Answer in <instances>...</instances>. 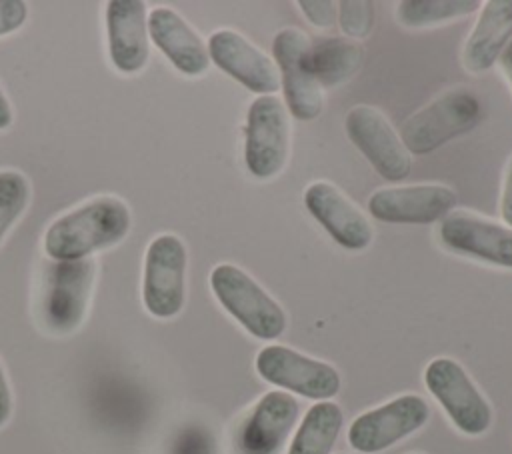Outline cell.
I'll use <instances>...</instances> for the list:
<instances>
[{
	"mask_svg": "<svg viewBox=\"0 0 512 454\" xmlns=\"http://www.w3.org/2000/svg\"><path fill=\"white\" fill-rule=\"evenodd\" d=\"M132 226L130 208L116 196H98L58 216L44 232V252L56 262L86 260L120 244Z\"/></svg>",
	"mask_w": 512,
	"mask_h": 454,
	"instance_id": "1",
	"label": "cell"
},
{
	"mask_svg": "<svg viewBox=\"0 0 512 454\" xmlns=\"http://www.w3.org/2000/svg\"><path fill=\"white\" fill-rule=\"evenodd\" d=\"M94 278L92 258L44 264L36 290V318L44 332L72 334L84 322Z\"/></svg>",
	"mask_w": 512,
	"mask_h": 454,
	"instance_id": "2",
	"label": "cell"
},
{
	"mask_svg": "<svg viewBox=\"0 0 512 454\" xmlns=\"http://www.w3.org/2000/svg\"><path fill=\"white\" fill-rule=\"evenodd\" d=\"M210 288L220 306L254 338L276 340L286 330L282 306L242 268L218 264L210 272Z\"/></svg>",
	"mask_w": 512,
	"mask_h": 454,
	"instance_id": "3",
	"label": "cell"
},
{
	"mask_svg": "<svg viewBox=\"0 0 512 454\" xmlns=\"http://www.w3.org/2000/svg\"><path fill=\"white\" fill-rule=\"evenodd\" d=\"M478 120L480 100L466 88H454L406 118L398 138L408 154L424 156L470 132Z\"/></svg>",
	"mask_w": 512,
	"mask_h": 454,
	"instance_id": "4",
	"label": "cell"
},
{
	"mask_svg": "<svg viewBox=\"0 0 512 454\" xmlns=\"http://www.w3.org/2000/svg\"><path fill=\"white\" fill-rule=\"evenodd\" d=\"M188 252L176 234H158L150 240L142 270V304L154 318L180 314L186 298Z\"/></svg>",
	"mask_w": 512,
	"mask_h": 454,
	"instance_id": "5",
	"label": "cell"
},
{
	"mask_svg": "<svg viewBox=\"0 0 512 454\" xmlns=\"http://www.w3.org/2000/svg\"><path fill=\"white\" fill-rule=\"evenodd\" d=\"M256 372L268 384L316 402L334 398L342 386L340 372L332 364L280 344L264 346L258 352Z\"/></svg>",
	"mask_w": 512,
	"mask_h": 454,
	"instance_id": "6",
	"label": "cell"
},
{
	"mask_svg": "<svg viewBox=\"0 0 512 454\" xmlns=\"http://www.w3.org/2000/svg\"><path fill=\"white\" fill-rule=\"evenodd\" d=\"M424 384L462 434L480 436L490 428V404L456 360L434 358L428 362Z\"/></svg>",
	"mask_w": 512,
	"mask_h": 454,
	"instance_id": "7",
	"label": "cell"
},
{
	"mask_svg": "<svg viewBox=\"0 0 512 454\" xmlns=\"http://www.w3.org/2000/svg\"><path fill=\"white\" fill-rule=\"evenodd\" d=\"M288 112L276 96H258L248 106L244 162L254 178H274L288 158Z\"/></svg>",
	"mask_w": 512,
	"mask_h": 454,
	"instance_id": "8",
	"label": "cell"
},
{
	"mask_svg": "<svg viewBox=\"0 0 512 454\" xmlns=\"http://www.w3.org/2000/svg\"><path fill=\"white\" fill-rule=\"evenodd\" d=\"M430 416L428 402L418 394H402L356 416L348 428V444L362 454L384 452L420 430Z\"/></svg>",
	"mask_w": 512,
	"mask_h": 454,
	"instance_id": "9",
	"label": "cell"
},
{
	"mask_svg": "<svg viewBox=\"0 0 512 454\" xmlns=\"http://www.w3.org/2000/svg\"><path fill=\"white\" fill-rule=\"evenodd\" d=\"M310 40L298 28H282L272 42L274 64L280 74L286 110L302 122L322 112V92L308 62Z\"/></svg>",
	"mask_w": 512,
	"mask_h": 454,
	"instance_id": "10",
	"label": "cell"
},
{
	"mask_svg": "<svg viewBox=\"0 0 512 454\" xmlns=\"http://www.w3.org/2000/svg\"><path fill=\"white\" fill-rule=\"evenodd\" d=\"M344 128L350 142L364 154L378 176L388 182H400L410 174V154L382 112L366 104L354 106L344 118Z\"/></svg>",
	"mask_w": 512,
	"mask_h": 454,
	"instance_id": "11",
	"label": "cell"
},
{
	"mask_svg": "<svg viewBox=\"0 0 512 454\" xmlns=\"http://www.w3.org/2000/svg\"><path fill=\"white\" fill-rule=\"evenodd\" d=\"M456 206V192L442 184L380 188L368 198L372 218L388 224H432Z\"/></svg>",
	"mask_w": 512,
	"mask_h": 454,
	"instance_id": "12",
	"label": "cell"
},
{
	"mask_svg": "<svg viewBox=\"0 0 512 454\" xmlns=\"http://www.w3.org/2000/svg\"><path fill=\"white\" fill-rule=\"evenodd\" d=\"M208 56L224 74L234 78L246 90L258 96H272L280 88V74L260 48L234 30H216L210 34Z\"/></svg>",
	"mask_w": 512,
	"mask_h": 454,
	"instance_id": "13",
	"label": "cell"
},
{
	"mask_svg": "<svg viewBox=\"0 0 512 454\" xmlns=\"http://www.w3.org/2000/svg\"><path fill=\"white\" fill-rule=\"evenodd\" d=\"M104 22L112 66L120 74H138L150 58L146 2L110 0L106 4Z\"/></svg>",
	"mask_w": 512,
	"mask_h": 454,
	"instance_id": "14",
	"label": "cell"
},
{
	"mask_svg": "<svg viewBox=\"0 0 512 454\" xmlns=\"http://www.w3.org/2000/svg\"><path fill=\"white\" fill-rule=\"evenodd\" d=\"M440 242L482 262L512 268V230L470 212H450L440 220Z\"/></svg>",
	"mask_w": 512,
	"mask_h": 454,
	"instance_id": "15",
	"label": "cell"
},
{
	"mask_svg": "<svg viewBox=\"0 0 512 454\" xmlns=\"http://www.w3.org/2000/svg\"><path fill=\"white\" fill-rule=\"evenodd\" d=\"M304 206L328 236L346 250H364L372 242L366 216L330 182H312L304 190Z\"/></svg>",
	"mask_w": 512,
	"mask_h": 454,
	"instance_id": "16",
	"label": "cell"
},
{
	"mask_svg": "<svg viewBox=\"0 0 512 454\" xmlns=\"http://www.w3.org/2000/svg\"><path fill=\"white\" fill-rule=\"evenodd\" d=\"M300 406L290 392H266L240 428L238 448L242 454H278L298 420Z\"/></svg>",
	"mask_w": 512,
	"mask_h": 454,
	"instance_id": "17",
	"label": "cell"
},
{
	"mask_svg": "<svg viewBox=\"0 0 512 454\" xmlns=\"http://www.w3.org/2000/svg\"><path fill=\"white\" fill-rule=\"evenodd\" d=\"M150 42L184 76H202L210 66L206 42L172 8L158 6L148 12Z\"/></svg>",
	"mask_w": 512,
	"mask_h": 454,
	"instance_id": "18",
	"label": "cell"
},
{
	"mask_svg": "<svg viewBox=\"0 0 512 454\" xmlns=\"http://www.w3.org/2000/svg\"><path fill=\"white\" fill-rule=\"evenodd\" d=\"M512 40V0H488L482 4L476 26L472 28L462 62L468 72L480 74L490 70L508 42Z\"/></svg>",
	"mask_w": 512,
	"mask_h": 454,
	"instance_id": "19",
	"label": "cell"
},
{
	"mask_svg": "<svg viewBox=\"0 0 512 454\" xmlns=\"http://www.w3.org/2000/svg\"><path fill=\"white\" fill-rule=\"evenodd\" d=\"M308 62L318 86L332 88L350 80L360 70L364 48L350 38L330 36L310 44Z\"/></svg>",
	"mask_w": 512,
	"mask_h": 454,
	"instance_id": "20",
	"label": "cell"
},
{
	"mask_svg": "<svg viewBox=\"0 0 512 454\" xmlns=\"http://www.w3.org/2000/svg\"><path fill=\"white\" fill-rule=\"evenodd\" d=\"M342 424L344 412L336 402L322 400L312 404L292 436L288 454H330Z\"/></svg>",
	"mask_w": 512,
	"mask_h": 454,
	"instance_id": "21",
	"label": "cell"
},
{
	"mask_svg": "<svg viewBox=\"0 0 512 454\" xmlns=\"http://www.w3.org/2000/svg\"><path fill=\"white\" fill-rule=\"evenodd\" d=\"M480 6V0H402L396 6V18L408 28H422L468 16Z\"/></svg>",
	"mask_w": 512,
	"mask_h": 454,
	"instance_id": "22",
	"label": "cell"
},
{
	"mask_svg": "<svg viewBox=\"0 0 512 454\" xmlns=\"http://www.w3.org/2000/svg\"><path fill=\"white\" fill-rule=\"evenodd\" d=\"M30 202V182L20 170H0V244Z\"/></svg>",
	"mask_w": 512,
	"mask_h": 454,
	"instance_id": "23",
	"label": "cell"
},
{
	"mask_svg": "<svg viewBox=\"0 0 512 454\" xmlns=\"http://www.w3.org/2000/svg\"><path fill=\"white\" fill-rule=\"evenodd\" d=\"M376 22L374 2L370 0H342L338 2V24L348 38H366Z\"/></svg>",
	"mask_w": 512,
	"mask_h": 454,
	"instance_id": "24",
	"label": "cell"
},
{
	"mask_svg": "<svg viewBox=\"0 0 512 454\" xmlns=\"http://www.w3.org/2000/svg\"><path fill=\"white\" fill-rule=\"evenodd\" d=\"M302 14L318 28H330L338 20V4L332 0H300Z\"/></svg>",
	"mask_w": 512,
	"mask_h": 454,
	"instance_id": "25",
	"label": "cell"
},
{
	"mask_svg": "<svg viewBox=\"0 0 512 454\" xmlns=\"http://www.w3.org/2000/svg\"><path fill=\"white\" fill-rule=\"evenodd\" d=\"M28 18V6L22 0H0V38L16 32Z\"/></svg>",
	"mask_w": 512,
	"mask_h": 454,
	"instance_id": "26",
	"label": "cell"
},
{
	"mask_svg": "<svg viewBox=\"0 0 512 454\" xmlns=\"http://www.w3.org/2000/svg\"><path fill=\"white\" fill-rule=\"evenodd\" d=\"M500 216L506 222V226L512 230V160L508 164L506 178H504V188L500 198Z\"/></svg>",
	"mask_w": 512,
	"mask_h": 454,
	"instance_id": "27",
	"label": "cell"
},
{
	"mask_svg": "<svg viewBox=\"0 0 512 454\" xmlns=\"http://www.w3.org/2000/svg\"><path fill=\"white\" fill-rule=\"evenodd\" d=\"M10 416H12V392H10L4 366L0 362V428L10 420Z\"/></svg>",
	"mask_w": 512,
	"mask_h": 454,
	"instance_id": "28",
	"label": "cell"
},
{
	"mask_svg": "<svg viewBox=\"0 0 512 454\" xmlns=\"http://www.w3.org/2000/svg\"><path fill=\"white\" fill-rule=\"evenodd\" d=\"M14 122V112H12V106H10V100L0 84V130H8Z\"/></svg>",
	"mask_w": 512,
	"mask_h": 454,
	"instance_id": "29",
	"label": "cell"
},
{
	"mask_svg": "<svg viewBox=\"0 0 512 454\" xmlns=\"http://www.w3.org/2000/svg\"><path fill=\"white\" fill-rule=\"evenodd\" d=\"M498 62H500V66H502V70H504V74H506V78H508V82L512 86V40L508 42V46L500 54Z\"/></svg>",
	"mask_w": 512,
	"mask_h": 454,
	"instance_id": "30",
	"label": "cell"
},
{
	"mask_svg": "<svg viewBox=\"0 0 512 454\" xmlns=\"http://www.w3.org/2000/svg\"><path fill=\"white\" fill-rule=\"evenodd\" d=\"M416 454H418V452H416Z\"/></svg>",
	"mask_w": 512,
	"mask_h": 454,
	"instance_id": "31",
	"label": "cell"
}]
</instances>
